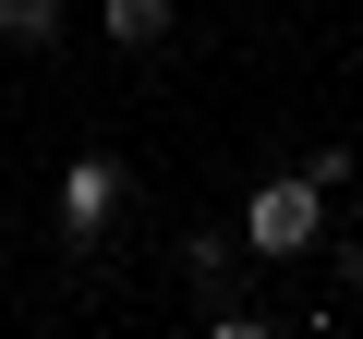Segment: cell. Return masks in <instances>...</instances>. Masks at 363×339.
<instances>
[{
  "label": "cell",
  "mask_w": 363,
  "mask_h": 339,
  "mask_svg": "<svg viewBox=\"0 0 363 339\" xmlns=\"http://www.w3.org/2000/svg\"><path fill=\"white\" fill-rule=\"evenodd\" d=\"M169 13H182V0H97L109 49H157V37H169Z\"/></svg>",
  "instance_id": "3"
},
{
  "label": "cell",
  "mask_w": 363,
  "mask_h": 339,
  "mask_svg": "<svg viewBox=\"0 0 363 339\" xmlns=\"http://www.w3.org/2000/svg\"><path fill=\"white\" fill-rule=\"evenodd\" d=\"M0 37H13V49H49L61 37V0H0Z\"/></svg>",
  "instance_id": "4"
},
{
  "label": "cell",
  "mask_w": 363,
  "mask_h": 339,
  "mask_svg": "<svg viewBox=\"0 0 363 339\" xmlns=\"http://www.w3.org/2000/svg\"><path fill=\"white\" fill-rule=\"evenodd\" d=\"M206 339H279V327H267V315H218Z\"/></svg>",
  "instance_id": "5"
},
{
  "label": "cell",
  "mask_w": 363,
  "mask_h": 339,
  "mask_svg": "<svg viewBox=\"0 0 363 339\" xmlns=\"http://www.w3.org/2000/svg\"><path fill=\"white\" fill-rule=\"evenodd\" d=\"M315 206H327V194H315L303 170H291V182H267V194H255L242 243H255V255H303V243H315Z\"/></svg>",
  "instance_id": "2"
},
{
  "label": "cell",
  "mask_w": 363,
  "mask_h": 339,
  "mask_svg": "<svg viewBox=\"0 0 363 339\" xmlns=\"http://www.w3.org/2000/svg\"><path fill=\"white\" fill-rule=\"evenodd\" d=\"M109 218H121V157H97V145H85V157L61 170V243H97Z\"/></svg>",
  "instance_id": "1"
}]
</instances>
